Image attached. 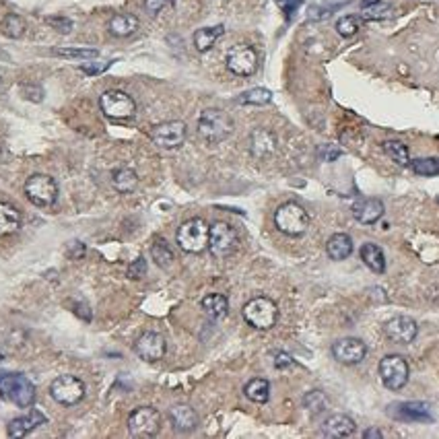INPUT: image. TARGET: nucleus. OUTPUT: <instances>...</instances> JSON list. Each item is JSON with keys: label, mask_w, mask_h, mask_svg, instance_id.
I'll return each instance as SVG.
<instances>
[{"label": "nucleus", "mask_w": 439, "mask_h": 439, "mask_svg": "<svg viewBox=\"0 0 439 439\" xmlns=\"http://www.w3.org/2000/svg\"><path fill=\"white\" fill-rule=\"evenodd\" d=\"M383 151L392 157V161H396L398 165H410L409 146L400 141H386L383 143Z\"/></svg>", "instance_id": "obj_35"}, {"label": "nucleus", "mask_w": 439, "mask_h": 439, "mask_svg": "<svg viewBox=\"0 0 439 439\" xmlns=\"http://www.w3.org/2000/svg\"><path fill=\"white\" fill-rule=\"evenodd\" d=\"M170 419H172L174 427H176L177 431H182V433H190V431H194L198 427V414H196V410L192 409V407H188V405L174 407V409L170 410Z\"/></svg>", "instance_id": "obj_22"}, {"label": "nucleus", "mask_w": 439, "mask_h": 439, "mask_svg": "<svg viewBox=\"0 0 439 439\" xmlns=\"http://www.w3.org/2000/svg\"><path fill=\"white\" fill-rule=\"evenodd\" d=\"M378 0H361V8H365V6H371V4H376Z\"/></svg>", "instance_id": "obj_47"}, {"label": "nucleus", "mask_w": 439, "mask_h": 439, "mask_svg": "<svg viewBox=\"0 0 439 439\" xmlns=\"http://www.w3.org/2000/svg\"><path fill=\"white\" fill-rule=\"evenodd\" d=\"M357 431V425L349 414H332L324 421L322 425V435L330 439H343L351 438Z\"/></svg>", "instance_id": "obj_18"}, {"label": "nucleus", "mask_w": 439, "mask_h": 439, "mask_svg": "<svg viewBox=\"0 0 439 439\" xmlns=\"http://www.w3.org/2000/svg\"><path fill=\"white\" fill-rule=\"evenodd\" d=\"M383 203L380 198H361L352 205V217L361 225H374L383 217Z\"/></svg>", "instance_id": "obj_19"}, {"label": "nucleus", "mask_w": 439, "mask_h": 439, "mask_svg": "<svg viewBox=\"0 0 439 439\" xmlns=\"http://www.w3.org/2000/svg\"><path fill=\"white\" fill-rule=\"evenodd\" d=\"M380 378L383 386L398 392L409 381V363L402 355H386L380 361Z\"/></svg>", "instance_id": "obj_11"}, {"label": "nucleus", "mask_w": 439, "mask_h": 439, "mask_svg": "<svg viewBox=\"0 0 439 439\" xmlns=\"http://www.w3.org/2000/svg\"><path fill=\"white\" fill-rule=\"evenodd\" d=\"M46 423L44 412L39 410H30L25 416H17L8 423V438H25L33 429Z\"/></svg>", "instance_id": "obj_20"}, {"label": "nucleus", "mask_w": 439, "mask_h": 439, "mask_svg": "<svg viewBox=\"0 0 439 439\" xmlns=\"http://www.w3.org/2000/svg\"><path fill=\"white\" fill-rule=\"evenodd\" d=\"M0 91H2V77H0Z\"/></svg>", "instance_id": "obj_48"}, {"label": "nucleus", "mask_w": 439, "mask_h": 439, "mask_svg": "<svg viewBox=\"0 0 439 439\" xmlns=\"http://www.w3.org/2000/svg\"><path fill=\"white\" fill-rule=\"evenodd\" d=\"M54 54H56V56H62V58H79V60L97 58V56H99V52L93 50V48H56Z\"/></svg>", "instance_id": "obj_38"}, {"label": "nucleus", "mask_w": 439, "mask_h": 439, "mask_svg": "<svg viewBox=\"0 0 439 439\" xmlns=\"http://www.w3.org/2000/svg\"><path fill=\"white\" fill-rule=\"evenodd\" d=\"M365 355H367L365 343L359 338H352V336L341 338L332 345V357L343 365H357L365 359Z\"/></svg>", "instance_id": "obj_17"}, {"label": "nucleus", "mask_w": 439, "mask_h": 439, "mask_svg": "<svg viewBox=\"0 0 439 439\" xmlns=\"http://www.w3.org/2000/svg\"><path fill=\"white\" fill-rule=\"evenodd\" d=\"M223 33H225V27H223V25H215V27H203V30H198L194 33V46H196V50H198V52H208V50L217 44V39H219Z\"/></svg>", "instance_id": "obj_29"}, {"label": "nucleus", "mask_w": 439, "mask_h": 439, "mask_svg": "<svg viewBox=\"0 0 439 439\" xmlns=\"http://www.w3.org/2000/svg\"><path fill=\"white\" fill-rule=\"evenodd\" d=\"M239 246V235L229 223L217 221L210 225L208 250L215 258H229Z\"/></svg>", "instance_id": "obj_9"}, {"label": "nucleus", "mask_w": 439, "mask_h": 439, "mask_svg": "<svg viewBox=\"0 0 439 439\" xmlns=\"http://www.w3.org/2000/svg\"><path fill=\"white\" fill-rule=\"evenodd\" d=\"M392 15H394V8L383 0H378L376 4L361 8V17L365 21H383V19H390Z\"/></svg>", "instance_id": "obj_31"}, {"label": "nucleus", "mask_w": 439, "mask_h": 439, "mask_svg": "<svg viewBox=\"0 0 439 439\" xmlns=\"http://www.w3.org/2000/svg\"><path fill=\"white\" fill-rule=\"evenodd\" d=\"M170 0H145V8L151 15H157Z\"/></svg>", "instance_id": "obj_42"}, {"label": "nucleus", "mask_w": 439, "mask_h": 439, "mask_svg": "<svg viewBox=\"0 0 439 439\" xmlns=\"http://www.w3.org/2000/svg\"><path fill=\"white\" fill-rule=\"evenodd\" d=\"M241 316L256 330H270L279 320V307L268 297H254L243 305Z\"/></svg>", "instance_id": "obj_5"}, {"label": "nucleus", "mask_w": 439, "mask_h": 439, "mask_svg": "<svg viewBox=\"0 0 439 439\" xmlns=\"http://www.w3.org/2000/svg\"><path fill=\"white\" fill-rule=\"evenodd\" d=\"M274 365H276L279 369H281V367H289V365H293V359L289 357V355H285V352H279V355H276Z\"/></svg>", "instance_id": "obj_44"}, {"label": "nucleus", "mask_w": 439, "mask_h": 439, "mask_svg": "<svg viewBox=\"0 0 439 439\" xmlns=\"http://www.w3.org/2000/svg\"><path fill=\"white\" fill-rule=\"evenodd\" d=\"M151 256H153V262L157 264L159 268H167L170 264L174 262V252L163 239H155V243L151 246Z\"/></svg>", "instance_id": "obj_32"}, {"label": "nucleus", "mask_w": 439, "mask_h": 439, "mask_svg": "<svg viewBox=\"0 0 439 439\" xmlns=\"http://www.w3.org/2000/svg\"><path fill=\"white\" fill-rule=\"evenodd\" d=\"M274 148H276V136H274L270 130H266V128H256V130L252 132V136H250V151H252L254 157L264 159V157L272 155Z\"/></svg>", "instance_id": "obj_21"}, {"label": "nucleus", "mask_w": 439, "mask_h": 439, "mask_svg": "<svg viewBox=\"0 0 439 439\" xmlns=\"http://www.w3.org/2000/svg\"><path fill=\"white\" fill-rule=\"evenodd\" d=\"M0 361H2V355H0Z\"/></svg>", "instance_id": "obj_49"}, {"label": "nucleus", "mask_w": 439, "mask_h": 439, "mask_svg": "<svg viewBox=\"0 0 439 439\" xmlns=\"http://www.w3.org/2000/svg\"><path fill=\"white\" fill-rule=\"evenodd\" d=\"M276 4L281 6V11L285 13V17L291 19L293 15L297 13V8L303 4V0H276Z\"/></svg>", "instance_id": "obj_40"}, {"label": "nucleus", "mask_w": 439, "mask_h": 439, "mask_svg": "<svg viewBox=\"0 0 439 439\" xmlns=\"http://www.w3.org/2000/svg\"><path fill=\"white\" fill-rule=\"evenodd\" d=\"M388 414L396 421L407 423H431L433 414L427 402H394L388 407Z\"/></svg>", "instance_id": "obj_14"}, {"label": "nucleus", "mask_w": 439, "mask_h": 439, "mask_svg": "<svg viewBox=\"0 0 439 439\" xmlns=\"http://www.w3.org/2000/svg\"><path fill=\"white\" fill-rule=\"evenodd\" d=\"M25 21H23V17H19V15H15V13H8L6 17H4V21H2V33L6 35V37H11V39H19L23 33H25Z\"/></svg>", "instance_id": "obj_33"}, {"label": "nucleus", "mask_w": 439, "mask_h": 439, "mask_svg": "<svg viewBox=\"0 0 439 439\" xmlns=\"http://www.w3.org/2000/svg\"><path fill=\"white\" fill-rule=\"evenodd\" d=\"M363 439H383V433H381L380 429H367L363 433Z\"/></svg>", "instance_id": "obj_46"}, {"label": "nucleus", "mask_w": 439, "mask_h": 439, "mask_svg": "<svg viewBox=\"0 0 439 439\" xmlns=\"http://www.w3.org/2000/svg\"><path fill=\"white\" fill-rule=\"evenodd\" d=\"M383 332H386V336L392 343L409 345V343H412L416 338L419 326L409 316H394V318H390L388 322L383 324Z\"/></svg>", "instance_id": "obj_16"}, {"label": "nucleus", "mask_w": 439, "mask_h": 439, "mask_svg": "<svg viewBox=\"0 0 439 439\" xmlns=\"http://www.w3.org/2000/svg\"><path fill=\"white\" fill-rule=\"evenodd\" d=\"M201 307H203V312H205L206 316L212 318V320H223L229 314V301L221 293H210V295L203 297Z\"/></svg>", "instance_id": "obj_23"}, {"label": "nucleus", "mask_w": 439, "mask_h": 439, "mask_svg": "<svg viewBox=\"0 0 439 439\" xmlns=\"http://www.w3.org/2000/svg\"><path fill=\"white\" fill-rule=\"evenodd\" d=\"M188 134V128L182 120H172V122H163L151 128L148 136L151 141L161 148H177L184 145Z\"/></svg>", "instance_id": "obj_13"}, {"label": "nucleus", "mask_w": 439, "mask_h": 439, "mask_svg": "<svg viewBox=\"0 0 439 439\" xmlns=\"http://www.w3.org/2000/svg\"><path fill=\"white\" fill-rule=\"evenodd\" d=\"M48 23H50V25H54V27H60L62 33L70 31V27H72V23H70V21H62V19H48Z\"/></svg>", "instance_id": "obj_45"}, {"label": "nucleus", "mask_w": 439, "mask_h": 439, "mask_svg": "<svg viewBox=\"0 0 439 439\" xmlns=\"http://www.w3.org/2000/svg\"><path fill=\"white\" fill-rule=\"evenodd\" d=\"M112 184L120 194H130L139 186V176L130 167H117L112 174Z\"/></svg>", "instance_id": "obj_27"}, {"label": "nucleus", "mask_w": 439, "mask_h": 439, "mask_svg": "<svg viewBox=\"0 0 439 439\" xmlns=\"http://www.w3.org/2000/svg\"><path fill=\"white\" fill-rule=\"evenodd\" d=\"M326 252L332 260H347L352 254V239L347 234H334L326 243Z\"/></svg>", "instance_id": "obj_25"}, {"label": "nucleus", "mask_w": 439, "mask_h": 439, "mask_svg": "<svg viewBox=\"0 0 439 439\" xmlns=\"http://www.w3.org/2000/svg\"><path fill=\"white\" fill-rule=\"evenodd\" d=\"M303 405H305V409L310 410L312 414H320V412L328 409V398L324 396L320 390H312L303 398Z\"/></svg>", "instance_id": "obj_37"}, {"label": "nucleus", "mask_w": 439, "mask_h": 439, "mask_svg": "<svg viewBox=\"0 0 439 439\" xmlns=\"http://www.w3.org/2000/svg\"><path fill=\"white\" fill-rule=\"evenodd\" d=\"M225 64L229 72H234L237 77H252L258 70V52L252 46L239 44L227 52Z\"/></svg>", "instance_id": "obj_12"}, {"label": "nucleus", "mask_w": 439, "mask_h": 439, "mask_svg": "<svg viewBox=\"0 0 439 439\" xmlns=\"http://www.w3.org/2000/svg\"><path fill=\"white\" fill-rule=\"evenodd\" d=\"M0 394L13 405H17L19 409H27L35 402V386L23 374H2Z\"/></svg>", "instance_id": "obj_3"}, {"label": "nucleus", "mask_w": 439, "mask_h": 439, "mask_svg": "<svg viewBox=\"0 0 439 439\" xmlns=\"http://www.w3.org/2000/svg\"><path fill=\"white\" fill-rule=\"evenodd\" d=\"M359 256H361V260H363V264L369 270H374L378 274H381L386 270V256H383L380 246H376V243H363L361 250H359Z\"/></svg>", "instance_id": "obj_26"}, {"label": "nucleus", "mask_w": 439, "mask_h": 439, "mask_svg": "<svg viewBox=\"0 0 439 439\" xmlns=\"http://www.w3.org/2000/svg\"><path fill=\"white\" fill-rule=\"evenodd\" d=\"M165 349H167L165 338H163L159 332H153V330L143 332V334L136 338V343H134V352H136L143 361H146V363H155V361L163 359V357H165Z\"/></svg>", "instance_id": "obj_15"}, {"label": "nucleus", "mask_w": 439, "mask_h": 439, "mask_svg": "<svg viewBox=\"0 0 439 439\" xmlns=\"http://www.w3.org/2000/svg\"><path fill=\"white\" fill-rule=\"evenodd\" d=\"M161 431V412L153 407H139L128 416V433L136 439H151Z\"/></svg>", "instance_id": "obj_6"}, {"label": "nucleus", "mask_w": 439, "mask_h": 439, "mask_svg": "<svg viewBox=\"0 0 439 439\" xmlns=\"http://www.w3.org/2000/svg\"><path fill=\"white\" fill-rule=\"evenodd\" d=\"M410 167L414 174L425 177L439 176V159L438 157H421V159H414L410 161Z\"/></svg>", "instance_id": "obj_34"}, {"label": "nucleus", "mask_w": 439, "mask_h": 439, "mask_svg": "<svg viewBox=\"0 0 439 439\" xmlns=\"http://www.w3.org/2000/svg\"><path fill=\"white\" fill-rule=\"evenodd\" d=\"M21 227V212L8 203L0 201V237L13 235Z\"/></svg>", "instance_id": "obj_24"}, {"label": "nucleus", "mask_w": 439, "mask_h": 439, "mask_svg": "<svg viewBox=\"0 0 439 439\" xmlns=\"http://www.w3.org/2000/svg\"><path fill=\"white\" fill-rule=\"evenodd\" d=\"M25 196L30 198L31 205L39 208H48L56 203L58 198V184L52 176L46 174H33L25 182Z\"/></svg>", "instance_id": "obj_7"}, {"label": "nucleus", "mask_w": 439, "mask_h": 439, "mask_svg": "<svg viewBox=\"0 0 439 439\" xmlns=\"http://www.w3.org/2000/svg\"><path fill=\"white\" fill-rule=\"evenodd\" d=\"M110 64H112V62H106V64H95V66H89V64H85V66H81V70H83V72H87V75H99V72H103Z\"/></svg>", "instance_id": "obj_43"}, {"label": "nucleus", "mask_w": 439, "mask_h": 439, "mask_svg": "<svg viewBox=\"0 0 439 439\" xmlns=\"http://www.w3.org/2000/svg\"><path fill=\"white\" fill-rule=\"evenodd\" d=\"M110 33L116 37H128L139 30V19L134 15H116L110 19Z\"/></svg>", "instance_id": "obj_28"}, {"label": "nucleus", "mask_w": 439, "mask_h": 439, "mask_svg": "<svg viewBox=\"0 0 439 439\" xmlns=\"http://www.w3.org/2000/svg\"><path fill=\"white\" fill-rule=\"evenodd\" d=\"M208 237H210V227L206 225L205 219L194 217L177 227L176 241L188 254H203L205 250H208Z\"/></svg>", "instance_id": "obj_2"}, {"label": "nucleus", "mask_w": 439, "mask_h": 439, "mask_svg": "<svg viewBox=\"0 0 439 439\" xmlns=\"http://www.w3.org/2000/svg\"><path fill=\"white\" fill-rule=\"evenodd\" d=\"M145 272H146L145 258L134 260V264H130V268H128V276H130V279H143Z\"/></svg>", "instance_id": "obj_41"}, {"label": "nucleus", "mask_w": 439, "mask_h": 439, "mask_svg": "<svg viewBox=\"0 0 439 439\" xmlns=\"http://www.w3.org/2000/svg\"><path fill=\"white\" fill-rule=\"evenodd\" d=\"M270 101H272V93L264 87L250 89L239 97V103H246V106H266Z\"/></svg>", "instance_id": "obj_36"}, {"label": "nucleus", "mask_w": 439, "mask_h": 439, "mask_svg": "<svg viewBox=\"0 0 439 439\" xmlns=\"http://www.w3.org/2000/svg\"><path fill=\"white\" fill-rule=\"evenodd\" d=\"M234 132V120L223 110H205L198 117V134L208 145H219Z\"/></svg>", "instance_id": "obj_1"}, {"label": "nucleus", "mask_w": 439, "mask_h": 439, "mask_svg": "<svg viewBox=\"0 0 439 439\" xmlns=\"http://www.w3.org/2000/svg\"><path fill=\"white\" fill-rule=\"evenodd\" d=\"M274 225L281 234L299 237L307 231L310 227V217L305 208L297 203H285L274 210Z\"/></svg>", "instance_id": "obj_4"}, {"label": "nucleus", "mask_w": 439, "mask_h": 439, "mask_svg": "<svg viewBox=\"0 0 439 439\" xmlns=\"http://www.w3.org/2000/svg\"><path fill=\"white\" fill-rule=\"evenodd\" d=\"M336 31L343 37H352L359 31V19L355 15H345L336 21Z\"/></svg>", "instance_id": "obj_39"}, {"label": "nucleus", "mask_w": 439, "mask_h": 439, "mask_svg": "<svg viewBox=\"0 0 439 439\" xmlns=\"http://www.w3.org/2000/svg\"><path fill=\"white\" fill-rule=\"evenodd\" d=\"M243 394H246L252 402L264 405V402H268V398H270V383H268V380H264V378H254V380H250L246 383Z\"/></svg>", "instance_id": "obj_30"}, {"label": "nucleus", "mask_w": 439, "mask_h": 439, "mask_svg": "<svg viewBox=\"0 0 439 439\" xmlns=\"http://www.w3.org/2000/svg\"><path fill=\"white\" fill-rule=\"evenodd\" d=\"M85 381L77 376H58L50 383V396L62 407H75L85 398Z\"/></svg>", "instance_id": "obj_8"}, {"label": "nucleus", "mask_w": 439, "mask_h": 439, "mask_svg": "<svg viewBox=\"0 0 439 439\" xmlns=\"http://www.w3.org/2000/svg\"><path fill=\"white\" fill-rule=\"evenodd\" d=\"M99 108L106 116L112 117V120H128L136 112L134 99L128 93L120 91V89H110V91L101 93Z\"/></svg>", "instance_id": "obj_10"}]
</instances>
